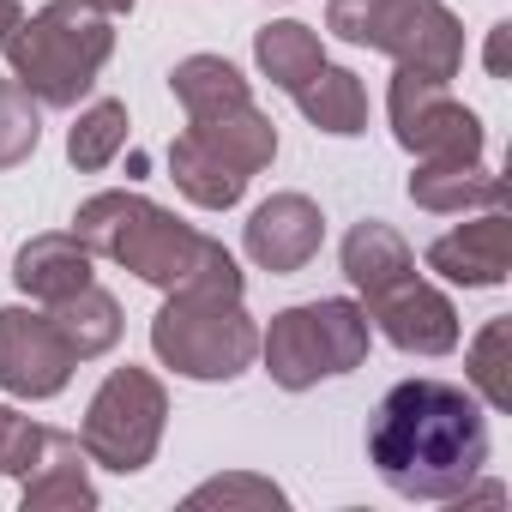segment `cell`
Listing matches in <instances>:
<instances>
[{"label": "cell", "instance_id": "cell-1", "mask_svg": "<svg viewBox=\"0 0 512 512\" xmlns=\"http://www.w3.org/2000/svg\"><path fill=\"white\" fill-rule=\"evenodd\" d=\"M368 464L404 500H464L488 464L482 404L446 380H398L368 416Z\"/></svg>", "mask_w": 512, "mask_h": 512}, {"label": "cell", "instance_id": "cell-2", "mask_svg": "<svg viewBox=\"0 0 512 512\" xmlns=\"http://www.w3.org/2000/svg\"><path fill=\"white\" fill-rule=\"evenodd\" d=\"M73 235L91 247V260H115L151 290H223L241 296V266L229 247L187 229L175 211L151 205L145 193H91L73 217Z\"/></svg>", "mask_w": 512, "mask_h": 512}, {"label": "cell", "instance_id": "cell-3", "mask_svg": "<svg viewBox=\"0 0 512 512\" xmlns=\"http://www.w3.org/2000/svg\"><path fill=\"white\" fill-rule=\"evenodd\" d=\"M109 55H115V25L91 0H49L43 13L19 19V31L7 43L13 79L43 109H73L97 85Z\"/></svg>", "mask_w": 512, "mask_h": 512}, {"label": "cell", "instance_id": "cell-4", "mask_svg": "<svg viewBox=\"0 0 512 512\" xmlns=\"http://www.w3.org/2000/svg\"><path fill=\"white\" fill-rule=\"evenodd\" d=\"M151 350L163 368H175L187 380H235L260 356V326L241 308V296L169 290V302L151 320Z\"/></svg>", "mask_w": 512, "mask_h": 512}, {"label": "cell", "instance_id": "cell-5", "mask_svg": "<svg viewBox=\"0 0 512 512\" xmlns=\"http://www.w3.org/2000/svg\"><path fill=\"white\" fill-rule=\"evenodd\" d=\"M260 362H266L272 386H284V392H308L332 374H350L368 362V308L350 296H320V302L284 308L260 332Z\"/></svg>", "mask_w": 512, "mask_h": 512}, {"label": "cell", "instance_id": "cell-6", "mask_svg": "<svg viewBox=\"0 0 512 512\" xmlns=\"http://www.w3.org/2000/svg\"><path fill=\"white\" fill-rule=\"evenodd\" d=\"M326 31L356 49H380L428 79H452L464 67V25L446 0H332Z\"/></svg>", "mask_w": 512, "mask_h": 512}, {"label": "cell", "instance_id": "cell-7", "mask_svg": "<svg viewBox=\"0 0 512 512\" xmlns=\"http://www.w3.org/2000/svg\"><path fill=\"white\" fill-rule=\"evenodd\" d=\"M163 422H169V392L151 368H115L91 404H85V422H79V446L91 464L115 470V476H133L157 458L163 446Z\"/></svg>", "mask_w": 512, "mask_h": 512}, {"label": "cell", "instance_id": "cell-8", "mask_svg": "<svg viewBox=\"0 0 512 512\" xmlns=\"http://www.w3.org/2000/svg\"><path fill=\"white\" fill-rule=\"evenodd\" d=\"M386 115H392V139L422 163H440V157L470 163V157H482V121H476V109H464L446 91V79L398 67V79L386 91Z\"/></svg>", "mask_w": 512, "mask_h": 512}, {"label": "cell", "instance_id": "cell-9", "mask_svg": "<svg viewBox=\"0 0 512 512\" xmlns=\"http://www.w3.org/2000/svg\"><path fill=\"white\" fill-rule=\"evenodd\" d=\"M79 356L37 308H0V392L13 398H55L67 392Z\"/></svg>", "mask_w": 512, "mask_h": 512}, {"label": "cell", "instance_id": "cell-10", "mask_svg": "<svg viewBox=\"0 0 512 512\" xmlns=\"http://www.w3.org/2000/svg\"><path fill=\"white\" fill-rule=\"evenodd\" d=\"M368 314L404 356H452L458 350V308L416 272H404L398 284L368 296Z\"/></svg>", "mask_w": 512, "mask_h": 512}, {"label": "cell", "instance_id": "cell-11", "mask_svg": "<svg viewBox=\"0 0 512 512\" xmlns=\"http://www.w3.org/2000/svg\"><path fill=\"white\" fill-rule=\"evenodd\" d=\"M241 241H247V260L260 266V272L290 278V272H302L314 253H320L326 217H320V205H314L308 193H272L266 205H253Z\"/></svg>", "mask_w": 512, "mask_h": 512}, {"label": "cell", "instance_id": "cell-12", "mask_svg": "<svg viewBox=\"0 0 512 512\" xmlns=\"http://www.w3.org/2000/svg\"><path fill=\"white\" fill-rule=\"evenodd\" d=\"M506 235H512L506 205H494V211L458 223L452 235H440V241L428 247V266H434L440 278L464 284V290H500V284H506Z\"/></svg>", "mask_w": 512, "mask_h": 512}, {"label": "cell", "instance_id": "cell-13", "mask_svg": "<svg viewBox=\"0 0 512 512\" xmlns=\"http://www.w3.org/2000/svg\"><path fill=\"white\" fill-rule=\"evenodd\" d=\"M85 464H91L85 446H79L73 434L49 428L37 470L19 482V506H25V512H91V506H97V482L85 476Z\"/></svg>", "mask_w": 512, "mask_h": 512}, {"label": "cell", "instance_id": "cell-14", "mask_svg": "<svg viewBox=\"0 0 512 512\" xmlns=\"http://www.w3.org/2000/svg\"><path fill=\"white\" fill-rule=\"evenodd\" d=\"M13 284H19L31 302L55 308V302H67L73 290L91 284V247H85L79 235H31V241L19 247V260H13Z\"/></svg>", "mask_w": 512, "mask_h": 512}, {"label": "cell", "instance_id": "cell-15", "mask_svg": "<svg viewBox=\"0 0 512 512\" xmlns=\"http://www.w3.org/2000/svg\"><path fill=\"white\" fill-rule=\"evenodd\" d=\"M410 199L422 211H440V217H452V211H494V205H506V181L488 175L482 157H470V163L440 157V163H416Z\"/></svg>", "mask_w": 512, "mask_h": 512}, {"label": "cell", "instance_id": "cell-16", "mask_svg": "<svg viewBox=\"0 0 512 512\" xmlns=\"http://www.w3.org/2000/svg\"><path fill=\"white\" fill-rule=\"evenodd\" d=\"M187 133L199 145H211L223 163H235L247 181L260 169H272V157H278V127H272V115H260L253 103L223 109V115H199V121H187Z\"/></svg>", "mask_w": 512, "mask_h": 512}, {"label": "cell", "instance_id": "cell-17", "mask_svg": "<svg viewBox=\"0 0 512 512\" xmlns=\"http://www.w3.org/2000/svg\"><path fill=\"white\" fill-rule=\"evenodd\" d=\"M404 272H416V253H410V241H404L392 223L362 217V223L344 235V278L356 284V296H362V302H368V296H380L386 284H398Z\"/></svg>", "mask_w": 512, "mask_h": 512}, {"label": "cell", "instance_id": "cell-18", "mask_svg": "<svg viewBox=\"0 0 512 512\" xmlns=\"http://www.w3.org/2000/svg\"><path fill=\"white\" fill-rule=\"evenodd\" d=\"M169 91H175V103L187 109V121L253 103V91H247L241 67H235V61H223V55H187V61H175Z\"/></svg>", "mask_w": 512, "mask_h": 512}, {"label": "cell", "instance_id": "cell-19", "mask_svg": "<svg viewBox=\"0 0 512 512\" xmlns=\"http://www.w3.org/2000/svg\"><path fill=\"white\" fill-rule=\"evenodd\" d=\"M169 175H175V187H181L199 211H229V205L247 193V175H241L235 163H223L211 145H199L193 133H181V139L169 145Z\"/></svg>", "mask_w": 512, "mask_h": 512}, {"label": "cell", "instance_id": "cell-20", "mask_svg": "<svg viewBox=\"0 0 512 512\" xmlns=\"http://www.w3.org/2000/svg\"><path fill=\"white\" fill-rule=\"evenodd\" d=\"M296 109L320 127V133H338V139H356L368 127V91L350 67H320L302 91H296Z\"/></svg>", "mask_w": 512, "mask_h": 512}, {"label": "cell", "instance_id": "cell-21", "mask_svg": "<svg viewBox=\"0 0 512 512\" xmlns=\"http://www.w3.org/2000/svg\"><path fill=\"white\" fill-rule=\"evenodd\" d=\"M49 320H55V332L67 338V350H73L79 362L109 356V350L121 344V302H115L109 290H97V284H85V290H73L67 302H55Z\"/></svg>", "mask_w": 512, "mask_h": 512}, {"label": "cell", "instance_id": "cell-22", "mask_svg": "<svg viewBox=\"0 0 512 512\" xmlns=\"http://www.w3.org/2000/svg\"><path fill=\"white\" fill-rule=\"evenodd\" d=\"M253 61H260V73L278 85V91H302L320 67H326V49H320V31L284 19V25H266L260 37H253Z\"/></svg>", "mask_w": 512, "mask_h": 512}, {"label": "cell", "instance_id": "cell-23", "mask_svg": "<svg viewBox=\"0 0 512 512\" xmlns=\"http://www.w3.org/2000/svg\"><path fill=\"white\" fill-rule=\"evenodd\" d=\"M121 145H127V103L97 97L91 109H79V121H73V133H67V157H73V169L97 175V169H109V163L121 157Z\"/></svg>", "mask_w": 512, "mask_h": 512}, {"label": "cell", "instance_id": "cell-24", "mask_svg": "<svg viewBox=\"0 0 512 512\" xmlns=\"http://www.w3.org/2000/svg\"><path fill=\"white\" fill-rule=\"evenodd\" d=\"M470 386H476V398L494 416L512 410V320L506 314L476 332V344H470Z\"/></svg>", "mask_w": 512, "mask_h": 512}, {"label": "cell", "instance_id": "cell-25", "mask_svg": "<svg viewBox=\"0 0 512 512\" xmlns=\"http://www.w3.org/2000/svg\"><path fill=\"white\" fill-rule=\"evenodd\" d=\"M43 139V103L19 85L0 79V169H19Z\"/></svg>", "mask_w": 512, "mask_h": 512}, {"label": "cell", "instance_id": "cell-26", "mask_svg": "<svg viewBox=\"0 0 512 512\" xmlns=\"http://www.w3.org/2000/svg\"><path fill=\"white\" fill-rule=\"evenodd\" d=\"M43 440H49L43 422H31V416L0 404V476H19L25 482L37 470V458H43Z\"/></svg>", "mask_w": 512, "mask_h": 512}, {"label": "cell", "instance_id": "cell-27", "mask_svg": "<svg viewBox=\"0 0 512 512\" xmlns=\"http://www.w3.org/2000/svg\"><path fill=\"white\" fill-rule=\"evenodd\" d=\"M187 506H284V488L266 482V476H217V482H199L187 494Z\"/></svg>", "mask_w": 512, "mask_h": 512}, {"label": "cell", "instance_id": "cell-28", "mask_svg": "<svg viewBox=\"0 0 512 512\" xmlns=\"http://www.w3.org/2000/svg\"><path fill=\"white\" fill-rule=\"evenodd\" d=\"M19 19H25L19 0H0V55H7V43H13V31H19Z\"/></svg>", "mask_w": 512, "mask_h": 512}, {"label": "cell", "instance_id": "cell-29", "mask_svg": "<svg viewBox=\"0 0 512 512\" xmlns=\"http://www.w3.org/2000/svg\"><path fill=\"white\" fill-rule=\"evenodd\" d=\"M506 31L512 25H494V37H488V73L494 79H506Z\"/></svg>", "mask_w": 512, "mask_h": 512}, {"label": "cell", "instance_id": "cell-30", "mask_svg": "<svg viewBox=\"0 0 512 512\" xmlns=\"http://www.w3.org/2000/svg\"><path fill=\"white\" fill-rule=\"evenodd\" d=\"M91 7H103V13L115 19V13H133V0H91Z\"/></svg>", "mask_w": 512, "mask_h": 512}]
</instances>
